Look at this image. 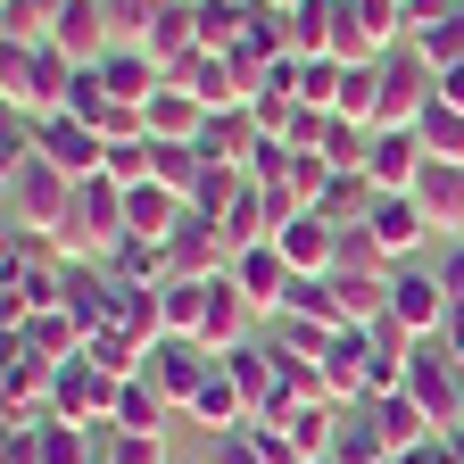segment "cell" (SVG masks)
Returning <instances> with one entry per match:
<instances>
[{
  "mask_svg": "<svg viewBox=\"0 0 464 464\" xmlns=\"http://www.w3.org/2000/svg\"><path fill=\"white\" fill-rule=\"evenodd\" d=\"M0 199H9L17 232H50V241H58V224H67V208H75V174L34 150L25 116H9V141H0Z\"/></svg>",
  "mask_w": 464,
  "mask_h": 464,
  "instance_id": "1",
  "label": "cell"
},
{
  "mask_svg": "<svg viewBox=\"0 0 464 464\" xmlns=\"http://www.w3.org/2000/svg\"><path fill=\"white\" fill-rule=\"evenodd\" d=\"M67 83H75V58L58 42H0V100H9V116H25V125L58 116Z\"/></svg>",
  "mask_w": 464,
  "mask_h": 464,
  "instance_id": "2",
  "label": "cell"
},
{
  "mask_svg": "<svg viewBox=\"0 0 464 464\" xmlns=\"http://www.w3.org/2000/svg\"><path fill=\"white\" fill-rule=\"evenodd\" d=\"M116 241H125V183L92 174V183H75V208L58 224V257H108Z\"/></svg>",
  "mask_w": 464,
  "mask_h": 464,
  "instance_id": "3",
  "label": "cell"
},
{
  "mask_svg": "<svg viewBox=\"0 0 464 464\" xmlns=\"http://www.w3.org/2000/svg\"><path fill=\"white\" fill-rule=\"evenodd\" d=\"M431 100H440V75L423 67V50H415V42H398V50L382 58V100H373V133H415Z\"/></svg>",
  "mask_w": 464,
  "mask_h": 464,
  "instance_id": "4",
  "label": "cell"
},
{
  "mask_svg": "<svg viewBox=\"0 0 464 464\" xmlns=\"http://www.w3.org/2000/svg\"><path fill=\"white\" fill-rule=\"evenodd\" d=\"M406 398H415L440 431H456V423H464V357H456L448 340H415V365H406Z\"/></svg>",
  "mask_w": 464,
  "mask_h": 464,
  "instance_id": "5",
  "label": "cell"
},
{
  "mask_svg": "<svg viewBox=\"0 0 464 464\" xmlns=\"http://www.w3.org/2000/svg\"><path fill=\"white\" fill-rule=\"evenodd\" d=\"M208 373H216V348H208V340H183V332H158V340H150V382L166 390L174 415L199 398V382H208Z\"/></svg>",
  "mask_w": 464,
  "mask_h": 464,
  "instance_id": "6",
  "label": "cell"
},
{
  "mask_svg": "<svg viewBox=\"0 0 464 464\" xmlns=\"http://www.w3.org/2000/svg\"><path fill=\"white\" fill-rule=\"evenodd\" d=\"M448 282L415 257V266H390V315L406 324V332H415V340H440V324H448Z\"/></svg>",
  "mask_w": 464,
  "mask_h": 464,
  "instance_id": "7",
  "label": "cell"
},
{
  "mask_svg": "<svg viewBox=\"0 0 464 464\" xmlns=\"http://www.w3.org/2000/svg\"><path fill=\"white\" fill-rule=\"evenodd\" d=\"M50 406H58V423L108 431V415H116V382H108L92 357H67V365H58V382H50Z\"/></svg>",
  "mask_w": 464,
  "mask_h": 464,
  "instance_id": "8",
  "label": "cell"
},
{
  "mask_svg": "<svg viewBox=\"0 0 464 464\" xmlns=\"http://www.w3.org/2000/svg\"><path fill=\"white\" fill-rule=\"evenodd\" d=\"M365 232L382 241V257H390V266H415V257H423V241H440L415 191H382V199H373V216H365Z\"/></svg>",
  "mask_w": 464,
  "mask_h": 464,
  "instance_id": "9",
  "label": "cell"
},
{
  "mask_svg": "<svg viewBox=\"0 0 464 464\" xmlns=\"http://www.w3.org/2000/svg\"><path fill=\"white\" fill-rule=\"evenodd\" d=\"M34 150H42L50 166H67L75 183H92V174L108 166V141H100V125H83V116H67V108L34 125Z\"/></svg>",
  "mask_w": 464,
  "mask_h": 464,
  "instance_id": "10",
  "label": "cell"
},
{
  "mask_svg": "<svg viewBox=\"0 0 464 464\" xmlns=\"http://www.w3.org/2000/svg\"><path fill=\"white\" fill-rule=\"evenodd\" d=\"M232 266V249H224V232L208 224V216H183L174 224V241H166V282H216Z\"/></svg>",
  "mask_w": 464,
  "mask_h": 464,
  "instance_id": "11",
  "label": "cell"
},
{
  "mask_svg": "<svg viewBox=\"0 0 464 464\" xmlns=\"http://www.w3.org/2000/svg\"><path fill=\"white\" fill-rule=\"evenodd\" d=\"M365 357H373V332L365 324H340L332 340H324V390L340 398V406H365Z\"/></svg>",
  "mask_w": 464,
  "mask_h": 464,
  "instance_id": "12",
  "label": "cell"
},
{
  "mask_svg": "<svg viewBox=\"0 0 464 464\" xmlns=\"http://www.w3.org/2000/svg\"><path fill=\"white\" fill-rule=\"evenodd\" d=\"M232 274V290H241V299L257 307V315H274L282 299H290V257L274 249V241H257V249H241V257H232L224 266Z\"/></svg>",
  "mask_w": 464,
  "mask_h": 464,
  "instance_id": "13",
  "label": "cell"
},
{
  "mask_svg": "<svg viewBox=\"0 0 464 464\" xmlns=\"http://www.w3.org/2000/svg\"><path fill=\"white\" fill-rule=\"evenodd\" d=\"M415 199H423V216H431L440 241H464V166H456V158H423Z\"/></svg>",
  "mask_w": 464,
  "mask_h": 464,
  "instance_id": "14",
  "label": "cell"
},
{
  "mask_svg": "<svg viewBox=\"0 0 464 464\" xmlns=\"http://www.w3.org/2000/svg\"><path fill=\"white\" fill-rule=\"evenodd\" d=\"M274 249L290 257V274H332V266H340V224L307 208V216H290V224L274 232Z\"/></svg>",
  "mask_w": 464,
  "mask_h": 464,
  "instance_id": "15",
  "label": "cell"
},
{
  "mask_svg": "<svg viewBox=\"0 0 464 464\" xmlns=\"http://www.w3.org/2000/svg\"><path fill=\"white\" fill-rule=\"evenodd\" d=\"M50 42L75 58V67H100V58L116 50V34H108V0H67L58 9V25H50Z\"/></svg>",
  "mask_w": 464,
  "mask_h": 464,
  "instance_id": "16",
  "label": "cell"
},
{
  "mask_svg": "<svg viewBox=\"0 0 464 464\" xmlns=\"http://www.w3.org/2000/svg\"><path fill=\"white\" fill-rule=\"evenodd\" d=\"M100 75H108V100H116V108H150L158 83H166V67H158L141 42H116V50L100 58Z\"/></svg>",
  "mask_w": 464,
  "mask_h": 464,
  "instance_id": "17",
  "label": "cell"
},
{
  "mask_svg": "<svg viewBox=\"0 0 464 464\" xmlns=\"http://www.w3.org/2000/svg\"><path fill=\"white\" fill-rule=\"evenodd\" d=\"M183 216H191V199L166 191V183H133V191H125V232H133V241H158V249H166Z\"/></svg>",
  "mask_w": 464,
  "mask_h": 464,
  "instance_id": "18",
  "label": "cell"
},
{
  "mask_svg": "<svg viewBox=\"0 0 464 464\" xmlns=\"http://www.w3.org/2000/svg\"><path fill=\"white\" fill-rule=\"evenodd\" d=\"M183 423H199L208 440H224V431H241V423H249V398H241V382H232V373L216 365V373L199 382V398L183 406Z\"/></svg>",
  "mask_w": 464,
  "mask_h": 464,
  "instance_id": "19",
  "label": "cell"
},
{
  "mask_svg": "<svg viewBox=\"0 0 464 464\" xmlns=\"http://www.w3.org/2000/svg\"><path fill=\"white\" fill-rule=\"evenodd\" d=\"M257 332H266V315H257L241 290H232V274H224V282H216V299H208V332H199V340L224 357V348H249Z\"/></svg>",
  "mask_w": 464,
  "mask_h": 464,
  "instance_id": "20",
  "label": "cell"
},
{
  "mask_svg": "<svg viewBox=\"0 0 464 464\" xmlns=\"http://www.w3.org/2000/svg\"><path fill=\"white\" fill-rule=\"evenodd\" d=\"M257 141H266V133H257V116H249V108H216V116H208V133H199V150H208L216 166H241V174H249Z\"/></svg>",
  "mask_w": 464,
  "mask_h": 464,
  "instance_id": "21",
  "label": "cell"
},
{
  "mask_svg": "<svg viewBox=\"0 0 464 464\" xmlns=\"http://www.w3.org/2000/svg\"><path fill=\"white\" fill-rule=\"evenodd\" d=\"M415 174H423V141L415 133H373V158H365L373 191H415Z\"/></svg>",
  "mask_w": 464,
  "mask_h": 464,
  "instance_id": "22",
  "label": "cell"
},
{
  "mask_svg": "<svg viewBox=\"0 0 464 464\" xmlns=\"http://www.w3.org/2000/svg\"><path fill=\"white\" fill-rule=\"evenodd\" d=\"M9 340H25L34 357H50V365H67V357H83V340H92V332H83V324H75L67 307H42V315H25V324H17Z\"/></svg>",
  "mask_w": 464,
  "mask_h": 464,
  "instance_id": "23",
  "label": "cell"
},
{
  "mask_svg": "<svg viewBox=\"0 0 464 464\" xmlns=\"http://www.w3.org/2000/svg\"><path fill=\"white\" fill-rule=\"evenodd\" d=\"M141 116H150V141H199V133H208V108H199L183 83H158V100H150Z\"/></svg>",
  "mask_w": 464,
  "mask_h": 464,
  "instance_id": "24",
  "label": "cell"
},
{
  "mask_svg": "<svg viewBox=\"0 0 464 464\" xmlns=\"http://www.w3.org/2000/svg\"><path fill=\"white\" fill-rule=\"evenodd\" d=\"M141 50H150L158 67L174 75V67H183V58L199 50V9H191V0H174V9H158V25L141 34Z\"/></svg>",
  "mask_w": 464,
  "mask_h": 464,
  "instance_id": "25",
  "label": "cell"
},
{
  "mask_svg": "<svg viewBox=\"0 0 464 464\" xmlns=\"http://www.w3.org/2000/svg\"><path fill=\"white\" fill-rule=\"evenodd\" d=\"M365 406H373V423H382V448H390V456L423 448V440L440 431V423H431V415H423V406L406 398V390H390V398H365Z\"/></svg>",
  "mask_w": 464,
  "mask_h": 464,
  "instance_id": "26",
  "label": "cell"
},
{
  "mask_svg": "<svg viewBox=\"0 0 464 464\" xmlns=\"http://www.w3.org/2000/svg\"><path fill=\"white\" fill-rule=\"evenodd\" d=\"M166 390L150 382V373H133V382H116V415H108V431H166Z\"/></svg>",
  "mask_w": 464,
  "mask_h": 464,
  "instance_id": "27",
  "label": "cell"
},
{
  "mask_svg": "<svg viewBox=\"0 0 464 464\" xmlns=\"http://www.w3.org/2000/svg\"><path fill=\"white\" fill-rule=\"evenodd\" d=\"M50 382H58V365H50V357H34L25 340L0 348V406H17V398H50Z\"/></svg>",
  "mask_w": 464,
  "mask_h": 464,
  "instance_id": "28",
  "label": "cell"
},
{
  "mask_svg": "<svg viewBox=\"0 0 464 464\" xmlns=\"http://www.w3.org/2000/svg\"><path fill=\"white\" fill-rule=\"evenodd\" d=\"M216 232H224V249H232V257H241V249H257V241H274V199L249 183L241 199L224 208V224H216Z\"/></svg>",
  "mask_w": 464,
  "mask_h": 464,
  "instance_id": "29",
  "label": "cell"
},
{
  "mask_svg": "<svg viewBox=\"0 0 464 464\" xmlns=\"http://www.w3.org/2000/svg\"><path fill=\"white\" fill-rule=\"evenodd\" d=\"M199 174H208V150L199 141H150V183H166V191H199Z\"/></svg>",
  "mask_w": 464,
  "mask_h": 464,
  "instance_id": "30",
  "label": "cell"
},
{
  "mask_svg": "<svg viewBox=\"0 0 464 464\" xmlns=\"http://www.w3.org/2000/svg\"><path fill=\"white\" fill-rule=\"evenodd\" d=\"M332 456H340V464H390L373 406H348V415H340V440H332Z\"/></svg>",
  "mask_w": 464,
  "mask_h": 464,
  "instance_id": "31",
  "label": "cell"
},
{
  "mask_svg": "<svg viewBox=\"0 0 464 464\" xmlns=\"http://www.w3.org/2000/svg\"><path fill=\"white\" fill-rule=\"evenodd\" d=\"M216 282H224V274H216ZM216 282H166V332L199 340V332H208V299H216Z\"/></svg>",
  "mask_w": 464,
  "mask_h": 464,
  "instance_id": "32",
  "label": "cell"
},
{
  "mask_svg": "<svg viewBox=\"0 0 464 464\" xmlns=\"http://www.w3.org/2000/svg\"><path fill=\"white\" fill-rule=\"evenodd\" d=\"M415 141H423V158H456V166H464V108L431 100V108H423V125H415Z\"/></svg>",
  "mask_w": 464,
  "mask_h": 464,
  "instance_id": "33",
  "label": "cell"
},
{
  "mask_svg": "<svg viewBox=\"0 0 464 464\" xmlns=\"http://www.w3.org/2000/svg\"><path fill=\"white\" fill-rule=\"evenodd\" d=\"M249 0H199V50H241Z\"/></svg>",
  "mask_w": 464,
  "mask_h": 464,
  "instance_id": "34",
  "label": "cell"
},
{
  "mask_svg": "<svg viewBox=\"0 0 464 464\" xmlns=\"http://www.w3.org/2000/svg\"><path fill=\"white\" fill-rule=\"evenodd\" d=\"M241 191H249V174H241V166H216V158H208V174H199V191H191V216L224 224V208L241 199Z\"/></svg>",
  "mask_w": 464,
  "mask_h": 464,
  "instance_id": "35",
  "label": "cell"
},
{
  "mask_svg": "<svg viewBox=\"0 0 464 464\" xmlns=\"http://www.w3.org/2000/svg\"><path fill=\"white\" fill-rule=\"evenodd\" d=\"M100 266H108L116 282H166V249H158V241H133V232H125Z\"/></svg>",
  "mask_w": 464,
  "mask_h": 464,
  "instance_id": "36",
  "label": "cell"
},
{
  "mask_svg": "<svg viewBox=\"0 0 464 464\" xmlns=\"http://www.w3.org/2000/svg\"><path fill=\"white\" fill-rule=\"evenodd\" d=\"M58 0H0V42H50Z\"/></svg>",
  "mask_w": 464,
  "mask_h": 464,
  "instance_id": "37",
  "label": "cell"
},
{
  "mask_svg": "<svg viewBox=\"0 0 464 464\" xmlns=\"http://www.w3.org/2000/svg\"><path fill=\"white\" fill-rule=\"evenodd\" d=\"M348 17L373 34V50H382V58L406 42V0H348Z\"/></svg>",
  "mask_w": 464,
  "mask_h": 464,
  "instance_id": "38",
  "label": "cell"
},
{
  "mask_svg": "<svg viewBox=\"0 0 464 464\" xmlns=\"http://www.w3.org/2000/svg\"><path fill=\"white\" fill-rule=\"evenodd\" d=\"M100 464H174L166 431H100Z\"/></svg>",
  "mask_w": 464,
  "mask_h": 464,
  "instance_id": "39",
  "label": "cell"
},
{
  "mask_svg": "<svg viewBox=\"0 0 464 464\" xmlns=\"http://www.w3.org/2000/svg\"><path fill=\"white\" fill-rule=\"evenodd\" d=\"M324 324H307V315H266V348H282V357H324Z\"/></svg>",
  "mask_w": 464,
  "mask_h": 464,
  "instance_id": "40",
  "label": "cell"
},
{
  "mask_svg": "<svg viewBox=\"0 0 464 464\" xmlns=\"http://www.w3.org/2000/svg\"><path fill=\"white\" fill-rule=\"evenodd\" d=\"M42 464H100V431H83V423H50V431H42Z\"/></svg>",
  "mask_w": 464,
  "mask_h": 464,
  "instance_id": "41",
  "label": "cell"
},
{
  "mask_svg": "<svg viewBox=\"0 0 464 464\" xmlns=\"http://www.w3.org/2000/svg\"><path fill=\"white\" fill-rule=\"evenodd\" d=\"M340 83H348L340 58H299V100L307 108H340Z\"/></svg>",
  "mask_w": 464,
  "mask_h": 464,
  "instance_id": "42",
  "label": "cell"
},
{
  "mask_svg": "<svg viewBox=\"0 0 464 464\" xmlns=\"http://www.w3.org/2000/svg\"><path fill=\"white\" fill-rule=\"evenodd\" d=\"M415 50H423V67H431V75L464 67V9H456L448 25H431V34H415Z\"/></svg>",
  "mask_w": 464,
  "mask_h": 464,
  "instance_id": "43",
  "label": "cell"
},
{
  "mask_svg": "<svg viewBox=\"0 0 464 464\" xmlns=\"http://www.w3.org/2000/svg\"><path fill=\"white\" fill-rule=\"evenodd\" d=\"M58 108L83 116V125H100V116L116 108V100H108V75H100V67H75V83H67V100H58Z\"/></svg>",
  "mask_w": 464,
  "mask_h": 464,
  "instance_id": "44",
  "label": "cell"
},
{
  "mask_svg": "<svg viewBox=\"0 0 464 464\" xmlns=\"http://www.w3.org/2000/svg\"><path fill=\"white\" fill-rule=\"evenodd\" d=\"M100 174H108V183H125V191L150 183V141H108V166Z\"/></svg>",
  "mask_w": 464,
  "mask_h": 464,
  "instance_id": "45",
  "label": "cell"
},
{
  "mask_svg": "<svg viewBox=\"0 0 464 464\" xmlns=\"http://www.w3.org/2000/svg\"><path fill=\"white\" fill-rule=\"evenodd\" d=\"M431 274L448 282V299H464V241H440V257H431Z\"/></svg>",
  "mask_w": 464,
  "mask_h": 464,
  "instance_id": "46",
  "label": "cell"
},
{
  "mask_svg": "<svg viewBox=\"0 0 464 464\" xmlns=\"http://www.w3.org/2000/svg\"><path fill=\"white\" fill-rule=\"evenodd\" d=\"M208 464H266V456H257L241 431H224V440H208Z\"/></svg>",
  "mask_w": 464,
  "mask_h": 464,
  "instance_id": "47",
  "label": "cell"
},
{
  "mask_svg": "<svg viewBox=\"0 0 464 464\" xmlns=\"http://www.w3.org/2000/svg\"><path fill=\"white\" fill-rule=\"evenodd\" d=\"M440 340H448V348H456V357H464V299L448 307V324H440Z\"/></svg>",
  "mask_w": 464,
  "mask_h": 464,
  "instance_id": "48",
  "label": "cell"
},
{
  "mask_svg": "<svg viewBox=\"0 0 464 464\" xmlns=\"http://www.w3.org/2000/svg\"><path fill=\"white\" fill-rule=\"evenodd\" d=\"M440 100H448V108H464V67H448V75H440Z\"/></svg>",
  "mask_w": 464,
  "mask_h": 464,
  "instance_id": "49",
  "label": "cell"
},
{
  "mask_svg": "<svg viewBox=\"0 0 464 464\" xmlns=\"http://www.w3.org/2000/svg\"><path fill=\"white\" fill-rule=\"evenodd\" d=\"M307 464H340V456H307Z\"/></svg>",
  "mask_w": 464,
  "mask_h": 464,
  "instance_id": "50",
  "label": "cell"
},
{
  "mask_svg": "<svg viewBox=\"0 0 464 464\" xmlns=\"http://www.w3.org/2000/svg\"><path fill=\"white\" fill-rule=\"evenodd\" d=\"M274 9H299V0H274Z\"/></svg>",
  "mask_w": 464,
  "mask_h": 464,
  "instance_id": "51",
  "label": "cell"
},
{
  "mask_svg": "<svg viewBox=\"0 0 464 464\" xmlns=\"http://www.w3.org/2000/svg\"><path fill=\"white\" fill-rule=\"evenodd\" d=\"M390 464H398V456H390Z\"/></svg>",
  "mask_w": 464,
  "mask_h": 464,
  "instance_id": "52",
  "label": "cell"
}]
</instances>
